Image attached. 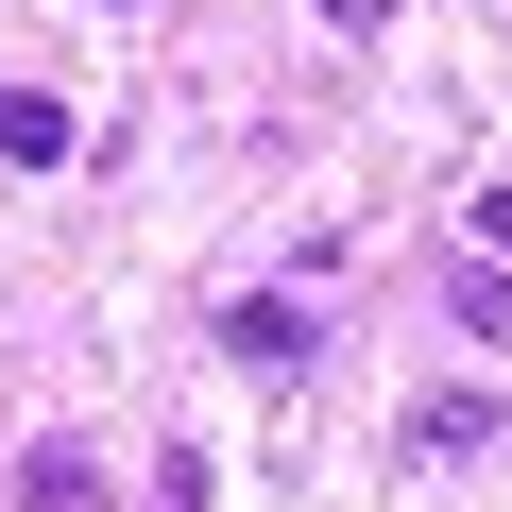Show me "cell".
Segmentation results:
<instances>
[{
    "label": "cell",
    "instance_id": "1",
    "mask_svg": "<svg viewBox=\"0 0 512 512\" xmlns=\"http://www.w3.org/2000/svg\"><path fill=\"white\" fill-rule=\"evenodd\" d=\"M222 342H239L256 376H308V359H325V325H308L291 291H239V308H222Z\"/></svg>",
    "mask_w": 512,
    "mask_h": 512
},
{
    "label": "cell",
    "instance_id": "2",
    "mask_svg": "<svg viewBox=\"0 0 512 512\" xmlns=\"http://www.w3.org/2000/svg\"><path fill=\"white\" fill-rule=\"evenodd\" d=\"M18 512H103V461H86V444H35V461H18Z\"/></svg>",
    "mask_w": 512,
    "mask_h": 512
},
{
    "label": "cell",
    "instance_id": "3",
    "mask_svg": "<svg viewBox=\"0 0 512 512\" xmlns=\"http://www.w3.org/2000/svg\"><path fill=\"white\" fill-rule=\"evenodd\" d=\"M0 154H18V171H52V154H69V103H35V86H0Z\"/></svg>",
    "mask_w": 512,
    "mask_h": 512
},
{
    "label": "cell",
    "instance_id": "4",
    "mask_svg": "<svg viewBox=\"0 0 512 512\" xmlns=\"http://www.w3.org/2000/svg\"><path fill=\"white\" fill-rule=\"evenodd\" d=\"M444 308H461L478 342H512V274H495V256H461V274H444Z\"/></svg>",
    "mask_w": 512,
    "mask_h": 512
},
{
    "label": "cell",
    "instance_id": "5",
    "mask_svg": "<svg viewBox=\"0 0 512 512\" xmlns=\"http://www.w3.org/2000/svg\"><path fill=\"white\" fill-rule=\"evenodd\" d=\"M325 18H342V35H393V0H325Z\"/></svg>",
    "mask_w": 512,
    "mask_h": 512
}]
</instances>
